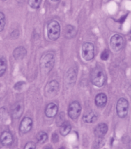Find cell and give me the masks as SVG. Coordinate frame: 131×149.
I'll return each mask as SVG.
<instances>
[{
    "label": "cell",
    "mask_w": 131,
    "mask_h": 149,
    "mask_svg": "<svg viewBox=\"0 0 131 149\" xmlns=\"http://www.w3.org/2000/svg\"><path fill=\"white\" fill-rule=\"evenodd\" d=\"M42 0H28L29 6L34 9H38L40 6Z\"/></svg>",
    "instance_id": "7402d4cb"
},
{
    "label": "cell",
    "mask_w": 131,
    "mask_h": 149,
    "mask_svg": "<svg viewBox=\"0 0 131 149\" xmlns=\"http://www.w3.org/2000/svg\"><path fill=\"white\" fill-rule=\"evenodd\" d=\"M108 131V126L104 123L98 124L94 129V134L97 137H103Z\"/></svg>",
    "instance_id": "5bb4252c"
},
{
    "label": "cell",
    "mask_w": 131,
    "mask_h": 149,
    "mask_svg": "<svg viewBox=\"0 0 131 149\" xmlns=\"http://www.w3.org/2000/svg\"><path fill=\"white\" fill-rule=\"evenodd\" d=\"M0 142L2 146H8L13 142V136L12 134L7 131L2 133L0 136Z\"/></svg>",
    "instance_id": "7c38bea8"
},
{
    "label": "cell",
    "mask_w": 131,
    "mask_h": 149,
    "mask_svg": "<svg viewBox=\"0 0 131 149\" xmlns=\"http://www.w3.org/2000/svg\"><path fill=\"white\" fill-rule=\"evenodd\" d=\"M124 44V40L122 36L118 34L113 35L110 39V46L112 49L115 52L121 51Z\"/></svg>",
    "instance_id": "8992f818"
},
{
    "label": "cell",
    "mask_w": 131,
    "mask_h": 149,
    "mask_svg": "<svg viewBox=\"0 0 131 149\" xmlns=\"http://www.w3.org/2000/svg\"><path fill=\"white\" fill-rule=\"evenodd\" d=\"M77 79V72L73 68H70L66 73L65 76V82L67 86H73Z\"/></svg>",
    "instance_id": "9c48e42d"
},
{
    "label": "cell",
    "mask_w": 131,
    "mask_h": 149,
    "mask_svg": "<svg viewBox=\"0 0 131 149\" xmlns=\"http://www.w3.org/2000/svg\"><path fill=\"white\" fill-rule=\"evenodd\" d=\"M90 80L92 84L97 87H102L105 81V73L100 68H95L90 74Z\"/></svg>",
    "instance_id": "7a4b0ae2"
},
{
    "label": "cell",
    "mask_w": 131,
    "mask_h": 149,
    "mask_svg": "<svg viewBox=\"0 0 131 149\" xmlns=\"http://www.w3.org/2000/svg\"><path fill=\"white\" fill-rule=\"evenodd\" d=\"M6 68L7 62L5 58L3 56H0V77L4 74Z\"/></svg>",
    "instance_id": "ffe728a7"
},
{
    "label": "cell",
    "mask_w": 131,
    "mask_h": 149,
    "mask_svg": "<svg viewBox=\"0 0 131 149\" xmlns=\"http://www.w3.org/2000/svg\"><path fill=\"white\" fill-rule=\"evenodd\" d=\"M61 27L59 23L55 20H52L47 24V36L52 41L56 40L60 36Z\"/></svg>",
    "instance_id": "3957f363"
},
{
    "label": "cell",
    "mask_w": 131,
    "mask_h": 149,
    "mask_svg": "<svg viewBox=\"0 0 131 149\" xmlns=\"http://www.w3.org/2000/svg\"><path fill=\"white\" fill-rule=\"evenodd\" d=\"M55 57L51 53H47L40 59V69L43 73L48 74L54 68Z\"/></svg>",
    "instance_id": "6da1fadb"
},
{
    "label": "cell",
    "mask_w": 131,
    "mask_h": 149,
    "mask_svg": "<svg viewBox=\"0 0 131 149\" xmlns=\"http://www.w3.org/2000/svg\"><path fill=\"white\" fill-rule=\"evenodd\" d=\"M58 106L54 103L48 104L45 109V114L48 118H54L58 113Z\"/></svg>",
    "instance_id": "4fadbf2b"
},
{
    "label": "cell",
    "mask_w": 131,
    "mask_h": 149,
    "mask_svg": "<svg viewBox=\"0 0 131 149\" xmlns=\"http://www.w3.org/2000/svg\"><path fill=\"white\" fill-rule=\"evenodd\" d=\"M72 129L70 123L68 121H65L61 126L59 128V132L63 136H65L69 133Z\"/></svg>",
    "instance_id": "d6986e66"
},
{
    "label": "cell",
    "mask_w": 131,
    "mask_h": 149,
    "mask_svg": "<svg viewBox=\"0 0 131 149\" xmlns=\"http://www.w3.org/2000/svg\"><path fill=\"white\" fill-rule=\"evenodd\" d=\"M59 149H65L63 147H61Z\"/></svg>",
    "instance_id": "836d02e7"
},
{
    "label": "cell",
    "mask_w": 131,
    "mask_h": 149,
    "mask_svg": "<svg viewBox=\"0 0 131 149\" xmlns=\"http://www.w3.org/2000/svg\"><path fill=\"white\" fill-rule=\"evenodd\" d=\"M82 56L86 61H91L94 57V46L90 42H84L82 47Z\"/></svg>",
    "instance_id": "277c9868"
},
{
    "label": "cell",
    "mask_w": 131,
    "mask_h": 149,
    "mask_svg": "<svg viewBox=\"0 0 131 149\" xmlns=\"http://www.w3.org/2000/svg\"><path fill=\"white\" fill-rule=\"evenodd\" d=\"M27 54V51L24 47L20 46L16 48L13 51V56L16 60L19 61L23 59Z\"/></svg>",
    "instance_id": "2e32d148"
},
{
    "label": "cell",
    "mask_w": 131,
    "mask_h": 149,
    "mask_svg": "<svg viewBox=\"0 0 131 149\" xmlns=\"http://www.w3.org/2000/svg\"><path fill=\"white\" fill-rule=\"evenodd\" d=\"M98 118L97 113L93 111H88L85 113L83 116V120L84 122L91 123L95 122Z\"/></svg>",
    "instance_id": "9a60e30c"
},
{
    "label": "cell",
    "mask_w": 131,
    "mask_h": 149,
    "mask_svg": "<svg viewBox=\"0 0 131 149\" xmlns=\"http://www.w3.org/2000/svg\"><path fill=\"white\" fill-rule=\"evenodd\" d=\"M23 110H24V105L23 102L21 101H19L16 102L14 105L12 111V118L16 119H19L23 112Z\"/></svg>",
    "instance_id": "8fae6325"
},
{
    "label": "cell",
    "mask_w": 131,
    "mask_h": 149,
    "mask_svg": "<svg viewBox=\"0 0 131 149\" xmlns=\"http://www.w3.org/2000/svg\"><path fill=\"white\" fill-rule=\"evenodd\" d=\"M59 140V137L58 134L56 133H54L52 135V141L54 143H56Z\"/></svg>",
    "instance_id": "f1b7e54d"
},
{
    "label": "cell",
    "mask_w": 131,
    "mask_h": 149,
    "mask_svg": "<svg viewBox=\"0 0 131 149\" xmlns=\"http://www.w3.org/2000/svg\"><path fill=\"white\" fill-rule=\"evenodd\" d=\"M36 138L38 143L43 144L48 139V135L44 132H40L37 134Z\"/></svg>",
    "instance_id": "44dd1931"
},
{
    "label": "cell",
    "mask_w": 131,
    "mask_h": 149,
    "mask_svg": "<svg viewBox=\"0 0 131 149\" xmlns=\"http://www.w3.org/2000/svg\"><path fill=\"white\" fill-rule=\"evenodd\" d=\"M105 144V141L103 137H97L96 140L94 143V148H100Z\"/></svg>",
    "instance_id": "603a6c76"
},
{
    "label": "cell",
    "mask_w": 131,
    "mask_h": 149,
    "mask_svg": "<svg viewBox=\"0 0 131 149\" xmlns=\"http://www.w3.org/2000/svg\"><path fill=\"white\" fill-rule=\"evenodd\" d=\"M109 55V54L108 51L105 49V50H104V51H103L102 52L100 57H101V59L102 60H103V61H106V60H107V59H108Z\"/></svg>",
    "instance_id": "484cf974"
},
{
    "label": "cell",
    "mask_w": 131,
    "mask_h": 149,
    "mask_svg": "<svg viewBox=\"0 0 131 149\" xmlns=\"http://www.w3.org/2000/svg\"><path fill=\"white\" fill-rule=\"evenodd\" d=\"M51 1H52L53 2H56V1H58L59 0H51Z\"/></svg>",
    "instance_id": "d6a6232c"
},
{
    "label": "cell",
    "mask_w": 131,
    "mask_h": 149,
    "mask_svg": "<svg viewBox=\"0 0 131 149\" xmlns=\"http://www.w3.org/2000/svg\"><path fill=\"white\" fill-rule=\"evenodd\" d=\"M128 36H129V40H131V28H130V31H129V34H128Z\"/></svg>",
    "instance_id": "1f68e13d"
},
{
    "label": "cell",
    "mask_w": 131,
    "mask_h": 149,
    "mask_svg": "<svg viewBox=\"0 0 131 149\" xmlns=\"http://www.w3.org/2000/svg\"><path fill=\"white\" fill-rule=\"evenodd\" d=\"M3 1H7V0H2Z\"/></svg>",
    "instance_id": "e575fe53"
},
{
    "label": "cell",
    "mask_w": 131,
    "mask_h": 149,
    "mask_svg": "<svg viewBox=\"0 0 131 149\" xmlns=\"http://www.w3.org/2000/svg\"><path fill=\"white\" fill-rule=\"evenodd\" d=\"M24 149H36V145L33 142L29 141L25 145Z\"/></svg>",
    "instance_id": "4316f807"
},
{
    "label": "cell",
    "mask_w": 131,
    "mask_h": 149,
    "mask_svg": "<svg viewBox=\"0 0 131 149\" xmlns=\"http://www.w3.org/2000/svg\"><path fill=\"white\" fill-rule=\"evenodd\" d=\"M43 149H52V148L51 146H47Z\"/></svg>",
    "instance_id": "4dcf8cb0"
},
{
    "label": "cell",
    "mask_w": 131,
    "mask_h": 149,
    "mask_svg": "<svg viewBox=\"0 0 131 149\" xmlns=\"http://www.w3.org/2000/svg\"><path fill=\"white\" fill-rule=\"evenodd\" d=\"M24 83L23 82V81H19V82H17V83H16V84H15V86H14V88L16 89V90H20L22 88V87H23V84H24Z\"/></svg>",
    "instance_id": "83f0119b"
},
{
    "label": "cell",
    "mask_w": 131,
    "mask_h": 149,
    "mask_svg": "<svg viewBox=\"0 0 131 149\" xmlns=\"http://www.w3.org/2000/svg\"><path fill=\"white\" fill-rule=\"evenodd\" d=\"M76 30L75 27L70 24H68L65 27L64 35L65 38L70 39L74 38L76 35Z\"/></svg>",
    "instance_id": "ac0fdd59"
},
{
    "label": "cell",
    "mask_w": 131,
    "mask_h": 149,
    "mask_svg": "<svg viewBox=\"0 0 131 149\" xmlns=\"http://www.w3.org/2000/svg\"><path fill=\"white\" fill-rule=\"evenodd\" d=\"M33 120L30 118L25 117L20 122L19 126L20 132L22 133H28L32 127Z\"/></svg>",
    "instance_id": "30bf717a"
},
{
    "label": "cell",
    "mask_w": 131,
    "mask_h": 149,
    "mask_svg": "<svg viewBox=\"0 0 131 149\" xmlns=\"http://www.w3.org/2000/svg\"><path fill=\"white\" fill-rule=\"evenodd\" d=\"M5 26V16L3 12H0V32H1Z\"/></svg>",
    "instance_id": "cb8c5ba5"
},
{
    "label": "cell",
    "mask_w": 131,
    "mask_h": 149,
    "mask_svg": "<svg viewBox=\"0 0 131 149\" xmlns=\"http://www.w3.org/2000/svg\"><path fill=\"white\" fill-rule=\"evenodd\" d=\"M107 102V95L104 93L98 94L95 98V104L98 107H104Z\"/></svg>",
    "instance_id": "e0dca14e"
},
{
    "label": "cell",
    "mask_w": 131,
    "mask_h": 149,
    "mask_svg": "<svg viewBox=\"0 0 131 149\" xmlns=\"http://www.w3.org/2000/svg\"><path fill=\"white\" fill-rule=\"evenodd\" d=\"M129 103L127 100L124 98H121L116 103V110L119 117L121 118H125L128 112Z\"/></svg>",
    "instance_id": "5b68a950"
},
{
    "label": "cell",
    "mask_w": 131,
    "mask_h": 149,
    "mask_svg": "<svg viewBox=\"0 0 131 149\" xmlns=\"http://www.w3.org/2000/svg\"><path fill=\"white\" fill-rule=\"evenodd\" d=\"M128 15V13H126V15L122 16L119 19V20H118V22H119L121 24L123 23L124 22V21L125 20V19H126V17H127Z\"/></svg>",
    "instance_id": "f546056e"
},
{
    "label": "cell",
    "mask_w": 131,
    "mask_h": 149,
    "mask_svg": "<svg viewBox=\"0 0 131 149\" xmlns=\"http://www.w3.org/2000/svg\"><path fill=\"white\" fill-rule=\"evenodd\" d=\"M59 89V84L56 80H52L47 83L45 88V94L48 97L55 96Z\"/></svg>",
    "instance_id": "ba28073f"
},
{
    "label": "cell",
    "mask_w": 131,
    "mask_h": 149,
    "mask_svg": "<svg viewBox=\"0 0 131 149\" xmlns=\"http://www.w3.org/2000/svg\"><path fill=\"white\" fill-rule=\"evenodd\" d=\"M82 107L80 103L76 101L72 102L68 107V113L72 119H76L80 115Z\"/></svg>",
    "instance_id": "52a82bcc"
},
{
    "label": "cell",
    "mask_w": 131,
    "mask_h": 149,
    "mask_svg": "<svg viewBox=\"0 0 131 149\" xmlns=\"http://www.w3.org/2000/svg\"><path fill=\"white\" fill-rule=\"evenodd\" d=\"M64 119H65V115L64 113L63 112L60 113L56 119V123L57 125L59 126H61L65 121H64Z\"/></svg>",
    "instance_id": "d4e9b609"
}]
</instances>
